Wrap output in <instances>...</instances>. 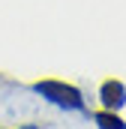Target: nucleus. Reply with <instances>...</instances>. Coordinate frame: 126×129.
Returning <instances> with one entry per match:
<instances>
[{
    "label": "nucleus",
    "mask_w": 126,
    "mask_h": 129,
    "mask_svg": "<svg viewBox=\"0 0 126 129\" xmlns=\"http://www.w3.org/2000/svg\"><path fill=\"white\" fill-rule=\"evenodd\" d=\"M33 90H36L42 99H48L51 105H57V108H66V111H81V108H84L81 90L72 87V84H66V81H54V78H48V81H36Z\"/></svg>",
    "instance_id": "1"
},
{
    "label": "nucleus",
    "mask_w": 126,
    "mask_h": 129,
    "mask_svg": "<svg viewBox=\"0 0 126 129\" xmlns=\"http://www.w3.org/2000/svg\"><path fill=\"white\" fill-rule=\"evenodd\" d=\"M99 99H102V105H105V111H120L126 105V87L123 81H105L102 87H99Z\"/></svg>",
    "instance_id": "2"
},
{
    "label": "nucleus",
    "mask_w": 126,
    "mask_h": 129,
    "mask_svg": "<svg viewBox=\"0 0 126 129\" xmlns=\"http://www.w3.org/2000/svg\"><path fill=\"white\" fill-rule=\"evenodd\" d=\"M93 120L99 129H126V120L117 117V111H96Z\"/></svg>",
    "instance_id": "3"
},
{
    "label": "nucleus",
    "mask_w": 126,
    "mask_h": 129,
    "mask_svg": "<svg viewBox=\"0 0 126 129\" xmlns=\"http://www.w3.org/2000/svg\"><path fill=\"white\" fill-rule=\"evenodd\" d=\"M21 129H39V126H21Z\"/></svg>",
    "instance_id": "4"
}]
</instances>
